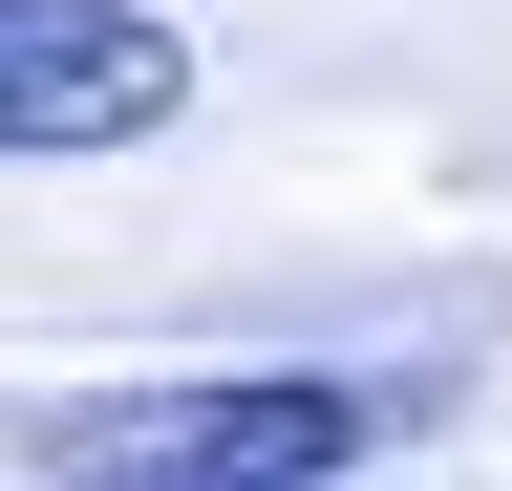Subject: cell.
Returning <instances> with one entry per match:
<instances>
[{
    "label": "cell",
    "mask_w": 512,
    "mask_h": 491,
    "mask_svg": "<svg viewBox=\"0 0 512 491\" xmlns=\"http://www.w3.org/2000/svg\"><path fill=\"white\" fill-rule=\"evenodd\" d=\"M384 427H406L384 363H171V385L43 406L22 449H43V491H320V470H363Z\"/></svg>",
    "instance_id": "obj_1"
},
{
    "label": "cell",
    "mask_w": 512,
    "mask_h": 491,
    "mask_svg": "<svg viewBox=\"0 0 512 491\" xmlns=\"http://www.w3.org/2000/svg\"><path fill=\"white\" fill-rule=\"evenodd\" d=\"M192 107V43L150 0H0V150H150Z\"/></svg>",
    "instance_id": "obj_2"
}]
</instances>
